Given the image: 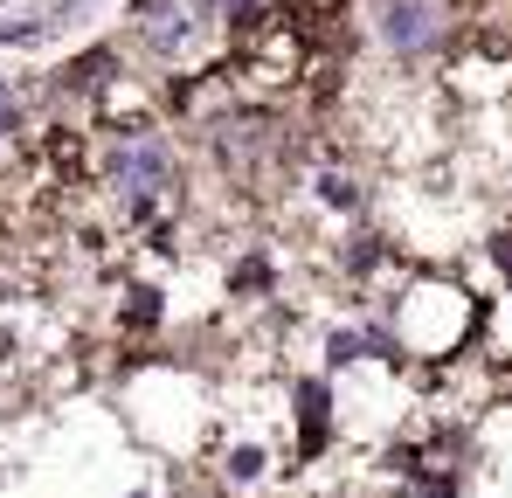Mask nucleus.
<instances>
[{"label":"nucleus","instance_id":"f257e3e1","mask_svg":"<svg viewBox=\"0 0 512 498\" xmlns=\"http://www.w3.org/2000/svg\"><path fill=\"white\" fill-rule=\"evenodd\" d=\"M167 146L160 139H125V146H111V160H104V180H111V194L118 201H160L167 194Z\"/></svg>","mask_w":512,"mask_h":498},{"label":"nucleus","instance_id":"f03ea898","mask_svg":"<svg viewBox=\"0 0 512 498\" xmlns=\"http://www.w3.org/2000/svg\"><path fill=\"white\" fill-rule=\"evenodd\" d=\"M381 35H388V49L416 56L450 35V14H443V0H381Z\"/></svg>","mask_w":512,"mask_h":498},{"label":"nucleus","instance_id":"7ed1b4c3","mask_svg":"<svg viewBox=\"0 0 512 498\" xmlns=\"http://www.w3.org/2000/svg\"><path fill=\"white\" fill-rule=\"evenodd\" d=\"M326 443H333V388L305 381L298 388V457H319Z\"/></svg>","mask_w":512,"mask_h":498},{"label":"nucleus","instance_id":"20e7f679","mask_svg":"<svg viewBox=\"0 0 512 498\" xmlns=\"http://www.w3.org/2000/svg\"><path fill=\"white\" fill-rule=\"evenodd\" d=\"M201 7H215V14H229V21H236L243 35L256 28V14H263V0H201Z\"/></svg>","mask_w":512,"mask_h":498},{"label":"nucleus","instance_id":"39448f33","mask_svg":"<svg viewBox=\"0 0 512 498\" xmlns=\"http://www.w3.org/2000/svg\"><path fill=\"white\" fill-rule=\"evenodd\" d=\"M229 478H236V485L263 478V450H236V457H229Z\"/></svg>","mask_w":512,"mask_h":498},{"label":"nucleus","instance_id":"423d86ee","mask_svg":"<svg viewBox=\"0 0 512 498\" xmlns=\"http://www.w3.org/2000/svg\"><path fill=\"white\" fill-rule=\"evenodd\" d=\"M14 125V97H7V83H0V132Z\"/></svg>","mask_w":512,"mask_h":498}]
</instances>
